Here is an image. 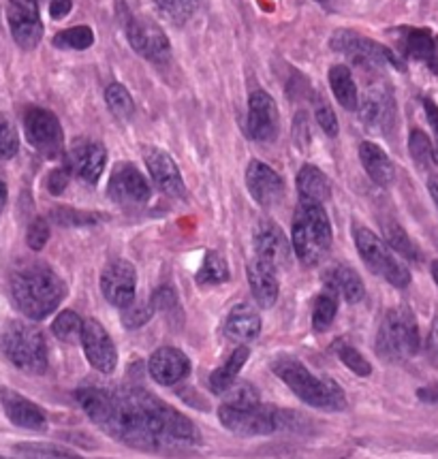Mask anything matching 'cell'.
Returning <instances> with one entry per match:
<instances>
[{
  "label": "cell",
  "mask_w": 438,
  "mask_h": 459,
  "mask_svg": "<svg viewBox=\"0 0 438 459\" xmlns=\"http://www.w3.org/2000/svg\"><path fill=\"white\" fill-rule=\"evenodd\" d=\"M75 397L90 421L131 449L176 455L201 442L188 417L142 387H86Z\"/></svg>",
  "instance_id": "obj_1"
},
{
  "label": "cell",
  "mask_w": 438,
  "mask_h": 459,
  "mask_svg": "<svg viewBox=\"0 0 438 459\" xmlns=\"http://www.w3.org/2000/svg\"><path fill=\"white\" fill-rule=\"evenodd\" d=\"M65 295L63 278L45 263H24L11 273V298L32 321L52 315Z\"/></svg>",
  "instance_id": "obj_2"
},
{
  "label": "cell",
  "mask_w": 438,
  "mask_h": 459,
  "mask_svg": "<svg viewBox=\"0 0 438 459\" xmlns=\"http://www.w3.org/2000/svg\"><path fill=\"white\" fill-rule=\"evenodd\" d=\"M274 374L283 380L293 394L306 402L308 406L319 408V411L338 412L346 408V397L334 380L328 377H317L308 369L304 363L295 357H278L272 363Z\"/></svg>",
  "instance_id": "obj_3"
},
{
  "label": "cell",
  "mask_w": 438,
  "mask_h": 459,
  "mask_svg": "<svg viewBox=\"0 0 438 459\" xmlns=\"http://www.w3.org/2000/svg\"><path fill=\"white\" fill-rule=\"evenodd\" d=\"M218 419L229 432L252 438V436H269L285 429L291 414L276 406L261 404L257 397L241 395L218 408Z\"/></svg>",
  "instance_id": "obj_4"
},
{
  "label": "cell",
  "mask_w": 438,
  "mask_h": 459,
  "mask_svg": "<svg viewBox=\"0 0 438 459\" xmlns=\"http://www.w3.org/2000/svg\"><path fill=\"white\" fill-rule=\"evenodd\" d=\"M291 242H293L297 259L304 265L312 267L323 261L331 248V225L323 205L302 201L293 218Z\"/></svg>",
  "instance_id": "obj_5"
},
{
  "label": "cell",
  "mask_w": 438,
  "mask_h": 459,
  "mask_svg": "<svg viewBox=\"0 0 438 459\" xmlns=\"http://www.w3.org/2000/svg\"><path fill=\"white\" fill-rule=\"evenodd\" d=\"M0 346L15 368L28 374H43L48 369V344L43 333L32 325L13 321L3 332Z\"/></svg>",
  "instance_id": "obj_6"
},
{
  "label": "cell",
  "mask_w": 438,
  "mask_h": 459,
  "mask_svg": "<svg viewBox=\"0 0 438 459\" xmlns=\"http://www.w3.org/2000/svg\"><path fill=\"white\" fill-rule=\"evenodd\" d=\"M376 351L391 361H402L419 351V327L408 307H391L376 335Z\"/></svg>",
  "instance_id": "obj_7"
},
{
  "label": "cell",
  "mask_w": 438,
  "mask_h": 459,
  "mask_svg": "<svg viewBox=\"0 0 438 459\" xmlns=\"http://www.w3.org/2000/svg\"><path fill=\"white\" fill-rule=\"evenodd\" d=\"M353 238H355V246L362 255V259L374 273L385 278L387 282L394 284L398 289H404L411 284V273H408L407 265L396 259L387 242L374 235L366 227H353Z\"/></svg>",
  "instance_id": "obj_8"
},
{
  "label": "cell",
  "mask_w": 438,
  "mask_h": 459,
  "mask_svg": "<svg viewBox=\"0 0 438 459\" xmlns=\"http://www.w3.org/2000/svg\"><path fill=\"white\" fill-rule=\"evenodd\" d=\"M329 43L334 52L349 56L355 65L372 66V69L374 66L394 65L398 69H402V63L396 58V54L390 48L370 41V39L362 35H355L351 30H336Z\"/></svg>",
  "instance_id": "obj_9"
},
{
  "label": "cell",
  "mask_w": 438,
  "mask_h": 459,
  "mask_svg": "<svg viewBox=\"0 0 438 459\" xmlns=\"http://www.w3.org/2000/svg\"><path fill=\"white\" fill-rule=\"evenodd\" d=\"M24 131L26 139L32 148L39 150L48 159H56L63 154L65 148V135L63 126H60L58 117L52 111L32 108L26 111L24 116Z\"/></svg>",
  "instance_id": "obj_10"
},
{
  "label": "cell",
  "mask_w": 438,
  "mask_h": 459,
  "mask_svg": "<svg viewBox=\"0 0 438 459\" xmlns=\"http://www.w3.org/2000/svg\"><path fill=\"white\" fill-rule=\"evenodd\" d=\"M135 289H137V272L128 261L114 259L101 272V290L111 306H131L135 301Z\"/></svg>",
  "instance_id": "obj_11"
},
{
  "label": "cell",
  "mask_w": 438,
  "mask_h": 459,
  "mask_svg": "<svg viewBox=\"0 0 438 459\" xmlns=\"http://www.w3.org/2000/svg\"><path fill=\"white\" fill-rule=\"evenodd\" d=\"M7 20L15 43L24 49H35L43 37L37 0H9Z\"/></svg>",
  "instance_id": "obj_12"
},
{
  "label": "cell",
  "mask_w": 438,
  "mask_h": 459,
  "mask_svg": "<svg viewBox=\"0 0 438 459\" xmlns=\"http://www.w3.org/2000/svg\"><path fill=\"white\" fill-rule=\"evenodd\" d=\"M82 346L86 352L90 366H92L101 374H111L118 366V351L114 346V340L94 318L83 321L82 329Z\"/></svg>",
  "instance_id": "obj_13"
},
{
  "label": "cell",
  "mask_w": 438,
  "mask_h": 459,
  "mask_svg": "<svg viewBox=\"0 0 438 459\" xmlns=\"http://www.w3.org/2000/svg\"><path fill=\"white\" fill-rule=\"evenodd\" d=\"M108 165V152L92 139H75L66 152V169L88 184H97Z\"/></svg>",
  "instance_id": "obj_14"
},
{
  "label": "cell",
  "mask_w": 438,
  "mask_h": 459,
  "mask_svg": "<svg viewBox=\"0 0 438 459\" xmlns=\"http://www.w3.org/2000/svg\"><path fill=\"white\" fill-rule=\"evenodd\" d=\"M110 197L116 201V204L135 207L144 205L145 201L150 199V186L142 176V171L137 167L131 165V162H120L116 165L114 173L110 178Z\"/></svg>",
  "instance_id": "obj_15"
},
{
  "label": "cell",
  "mask_w": 438,
  "mask_h": 459,
  "mask_svg": "<svg viewBox=\"0 0 438 459\" xmlns=\"http://www.w3.org/2000/svg\"><path fill=\"white\" fill-rule=\"evenodd\" d=\"M127 37L131 48L148 60H162L170 54V39L159 24L145 18H128Z\"/></svg>",
  "instance_id": "obj_16"
},
{
  "label": "cell",
  "mask_w": 438,
  "mask_h": 459,
  "mask_svg": "<svg viewBox=\"0 0 438 459\" xmlns=\"http://www.w3.org/2000/svg\"><path fill=\"white\" fill-rule=\"evenodd\" d=\"M255 250L257 259L266 263V265L280 270L289 263V239L283 229L274 221H261L255 229Z\"/></svg>",
  "instance_id": "obj_17"
},
{
  "label": "cell",
  "mask_w": 438,
  "mask_h": 459,
  "mask_svg": "<svg viewBox=\"0 0 438 459\" xmlns=\"http://www.w3.org/2000/svg\"><path fill=\"white\" fill-rule=\"evenodd\" d=\"M278 108L267 92L257 91L249 100V133L257 142H272L278 135Z\"/></svg>",
  "instance_id": "obj_18"
},
{
  "label": "cell",
  "mask_w": 438,
  "mask_h": 459,
  "mask_svg": "<svg viewBox=\"0 0 438 459\" xmlns=\"http://www.w3.org/2000/svg\"><path fill=\"white\" fill-rule=\"evenodd\" d=\"M246 186L252 199L263 207L276 205L285 195L283 178L261 160H252L246 169Z\"/></svg>",
  "instance_id": "obj_19"
},
{
  "label": "cell",
  "mask_w": 438,
  "mask_h": 459,
  "mask_svg": "<svg viewBox=\"0 0 438 459\" xmlns=\"http://www.w3.org/2000/svg\"><path fill=\"white\" fill-rule=\"evenodd\" d=\"M0 404H3V411L9 421L18 425V428L35 429V432L48 428V417H45L43 408L18 394V391L0 387Z\"/></svg>",
  "instance_id": "obj_20"
},
{
  "label": "cell",
  "mask_w": 438,
  "mask_h": 459,
  "mask_svg": "<svg viewBox=\"0 0 438 459\" xmlns=\"http://www.w3.org/2000/svg\"><path fill=\"white\" fill-rule=\"evenodd\" d=\"M144 159L150 176H153L154 184L162 190V193L170 195V197H184V195H187L182 173H180L176 160H173L165 150L150 148Z\"/></svg>",
  "instance_id": "obj_21"
},
{
  "label": "cell",
  "mask_w": 438,
  "mask_h": 459,
  "mask_svg": "<svg viewBox=\"0 0 438 459\" xmlns=\"http://www.w3.org/2000/svg\"><path fill=\"white\" fill-rule=\"evenodd\" d=\"M150 377L162 387L180 383L190 374V361L182 351L173 349V346H161L159 351L153 352L148 361Z\"/></svg>",
  "instance_id": "obj_22"
},
{
  "label": "cell",
  "mask_w": 438,
  "mask_h": 459,
  "mask_svg": "<svg viewBox=\"0 0 438 459\" xmlns=\"http://www.w3.org/2000/svg\"><path fill=\"white\" fill-rule=\"evenodd\" d=\"M359 114L368 126L387 131L396 116L394 94L387 86H370L366 97L359 100Z\"/></svg>",
  "instance_id": "obj_23"
},
{
  "label": "cell",
  "mask_w": 438,
  "mask_h": 459,
  "mask_svg": "<svg viewBox=\"0 0 438 459\" xmlns=\"http://www.w3.org/2000/svg\"><path fill=\"white\" fill-rule=\"evenodd\" d=\"M246 276H249V284L252 295H255L257 304L261 307H272L278 299V278L276 270L274 267L266 265V263L255 259L249 263V270H246Z\"/></svg>",
  "instance_id": "obj_24"
},
{
  "label": "cell",
  "mask_w": 438,
  "mask_h": 459,
  "mask_svg": "<svg viewBox=\"0 0 438 459\" xmlns=\"http://www.w3.org/2000/svg\"><path fill=\"white\" fill-rule=\"evenodd\" d=\"M224 333L233 342H252L261 333V316L249 304L235 306L224 321Z\"/></svg>",
  "instance_id": "obj_25"
},
{
  "label": "cell",
  "mask_w": 438,
  "mask_h": 459,
  "mask_svg": "<svg viewBox=\"0 0 438 459\" xmlns=\"http://www.w3.org/2000/svg\"><path fill=\"white\" fill-rule=\"evenodd\" d=\"M359 159H362L364 169H366L370 180L374 184H379V186H391L394 184V162L385 154L383 148H379L372 142H364L359 145Z\"/></svg>",
  "instance_id": "obj_26"
},
{
  "label": "cell",
  "mask_w": 438,
  "mask_h": 459,
  "mask_svg": "<svg viewBox=\"0 0 438 459\" xmlns=\"http://www.w3.org/2000/svg\"><path fill=\"white\" fill-rule=\"evenodd\" d=\"M325 284H328L329 293L340 295L349 304H357L366 295L364 280L349 265H334L331 270H328V273H325Z\"/></svg>",
  "instance_id": "obj_27"
},
{
  "label": "cell",
  "mask_w": 438,
  "mask_h": 459,
  "mask_svg": "<svg viewBox=\"0 0 438 459\" xmlns=\"http://www.w3.org/2000/svg\"><path fill=\"white\" fill-rule=\"evenodd\" d=\"M297 193L304 204L323 205L331 197V184L321 169L314 165H304L297 173Z\"/></svg>",
  "instance_id": "obj_28"
},
{
  "label": "cell",
  "mask_w": 438,
  "mask_h": 459,
  "mask_svg": "<svg viewBox=\"0 0 438 459\" xmlns=\"http://www.w3.org/2000/svg\"><path fill=\"white\" fill-rule=\"evenodd\" d=\"M249 355L250 351L246 349V346H238V349L229 355V359L212 372L210 389L215 391V394H227V391L235 385V380H238L240 369L244 368L246 361H249Z\"/></svg>",
  "instance_id": "obj_29"
},
{
  "label": "cell",
  "mask_w": 438,
  "mask_h": 459,
  "mask_svg": "<svg viewBox=\"0 0 438 459\" xmlns=\"http://www.w3.org/2000/svg\"><path fill=\"white\" fill-rule=\"evenodd\" d=\"M329 86H331V92H334V97L338 99V103L342 105V108L349 109V111L359 109V100L362 99H359L355 80H353L349 66H345V65L331 66Z\"/></svg>",
  "instance_id": "obj_30"
},
{
  "label": "cell",
  "mask_w": 438,
  "mask_h": 459,
  "mask_svg": "<svg viewBox=\"0 0 438 459\" xmlns=\"http://www.w3.org/2000/svg\"><path fill=\"white\" fill-rule=\"evenodd\" d=\"M400 46L408 58L415 60H436V39L425 28H404Z\"/></svg>",
  "instance_id": "obj_31"
},
{
  "label": "cell",
  "mask_w": 438,
  "mask_h": 459,
  "mask_svg": "<svg viewBox=\"0 0 438 459\" xmlns=\"http://www.w3.org/2000/svg\"><path fill=\"white\" fill-rule=\"evenodd\" d=\"M13 451L20 459H83L77 453L49 442H20Z\"/></svg>",
  "instance_id": "obj_32"
},
{
  "label": "cell",
  "mask_w": 438,
  "mask_h": 459,
  "mask_svg": "<svg viewBox=\"0 0 438 459\" xmlns=\"http://www.w3.org/2000/svg\"><path fill=\"white\" fill-rule=\"evenodd\" d=\"M383 233H385V242L391 250L398 255L407 256L411 261H419V248L413 244V239L408 238L407 231L398 225V222H385L383 225Z\"/></svg>",
  "instance_id": "obj_33"
},
{
  "label": "cell",
  "mask_w": 438,
  "mask_h": 459,
  "mask_svg": "<svg viewBox=\"0 0 438 459\" xmlns=\"http://www.w3.org/2000/svg\"><path fill=\"white\" fill-rule=\"evenodd\" d=\"M94 43V32L90 26H73L60 30L54 37V46L58 49H88Z\"/></svg>",
  "instance_id": "obj_34"
},
{
  "label": "cell",
  "mask_w": 438,
  "mask_h": 459,
  "mask_svg": "<svg viewBox=\"0 0 438 459\" xmlns=\"http://www.w3.org/2000/svg\"><path fill=\"white\" fill-rule=\"evenodd\" d=\"M49 218L60 227H88V225H97V222L103 221V214H97V212H82V210H73V207H58L54 210Z\"/></svg>",
  "instance_id": "obj_35"
},
{
  "label": "cell",
  "mask_w": 438,
  "mask_h": 459,
  "mask_svg": "<svg viewBox=\"0 0 438 459\" xmlns=\"http://www.w3.org/2000/svg\"><path fill=\"white\" fill-rule=\"evenodd\" d=\"M105 100H108V108L111 109V114L120 120H128L135 114V103L131 99V92L127 91L122 83H111L105 91Z\"/></svg>",
  "instance_id": "obj_36"
},
{
  "label": "cell",
  "mask_w": 438,
  "mask_h": 459,
  "mask_svg": "<svg viewBox=\"0 0 438 459\" xmlns=\"http://www.w3.org/2000/svg\"><path fill=\"white\" fill-rule=\"evenodd\" d=\"M334 352L353 374H357V377H370V374H372V366H370V361H366V357H364L357 349H353L349 342H345V340L334 342Z\"/></svg>",
  "instance_id": "obj_37"
},
{
  "label": "cell",
  "mask_w": 438,
  "mask_h": 459,
  "mask_svg": "<svg viewBox=\"0 0 438 459\" xmlns=\"http://www.w3.org/2000/svg\"><path fill=\"white\" fill-rule=\"evenodd\" d=\"M229 280V267L227 261L223 259L218 253H207L204 259V265L197 273V282L199 284H221Z\"/></svg>",
  "instance_id": "obj_38"
},
{
  "label": "cell",
  "mask_w": 438,
  "mask_h": 459,
  "mask_svg": "<svg viewBox=\"0 0 438 459\" xmlns=\"http://www.w3.org/2000/svg\"><path fill=\"white\" fill-rule=\"evenodd\" d=\"M336 312H338V299L334 293H323L314 299L312 307V325L317 332H325L334 323Z\"/></svg>",
  "instance_id": "obj_39"
},
{
  "label": "cell",
  "mask_w": 438,
  "mask_h": 459,
  "mask_svg": "<svg viewBox=\"0 0 438 459\" xmlns=\"http://www.w3.org/2000/svg\"><path fill=\"white\" fill-rule=\"evenodd\" d=\"M82 329H83V321L80 318V315H75L73 310H65L56 316V321L52 323V332L58 340L63 342H71L75 340L77 335L82 338Z\"/></svg>",
  "instance_id": "obj_40"
},
{
  "label": "cell",
  "mask_w": 438,
  "mask_h": 459,
  "mask_svg": "<svg viewBox=\"0 0 438 459\" xmlns=\"http://www.w3.org/2000/svg\"><path fill=\"white\" fill-rule=\"evenodd\" d=\"M20 150V135L18 128L13 126V122L0 111V159L9 160L18 154Z\"/></svg>",
  "instance_id": "obj_41"
},
{
  "label": "cell",
  "mask_w": 438,
  "mask_h": 459,
  "mask_svg": "<svg viewBox=\"0 0 438 459\" xmlns=\"http://www.w3.org/2000/svg\"><path fill=\"white\" fill-rule=\"evenodd\" d=\"M159 9L176 24H184L197 9L199 0H154Z\"/></svg>",
  "instance_id": "obj_42"
},
{
  "label": "cell",
  "mask_w": 438,
  "mask_h": 459,
  "mask_svg": "<svg viewBox=\"0 0 438 459\" xmlns=\"http://www.w3.org/2000/svg\"><path fill=\"white\" fill-rule=\"evenodd\" d=\"M408 150H411V156L415 159V162L421 167H425L432 160V154H434V148H432V142L425 135L424 131L415 128L408 137Z\"/></svg>",
  "instance_id": "obj_43"
},
{
  "label": "cell",
  "mask_w": 438,
  "mask_h": 459,
  "mask_svg": "<svg viewBox=\"0 0 438 459\" xmlns=\"http://www.w3.org/2000/svg\"><path fill=\"white\" fill-rule=\"evenodd\" d=\"M154 310L156 307L153 306V301H150V304H135L133 301V304L125 307V312H122V323H125L128 329L142 327L144 323L150 321Z\"/></svg>",
  "instance_id": "obj_44"
},
{
  "label": "cell",
  "mask_w": 438,
  "mask_h": 459,
  "mask_svg": "<svg viewBox=\"0 0 438 459\" xmlns=\"http://www.w3.org/2000/svg\"><path fill=\"white\" fill-rule=\"evenodd\" d=\"M49 239V225L45 218H35V221L31 222V227H28V233H26V242L31 246L32 250H43L45 244H48Z\"/></svg>",
  "instance_id": "obj_45"
},
{
  "label": "cell",
  "mask_w": 438,
  "mask_h": 459,
  "mask_svg": "<svg viewBox=\"0 0 438 459\" xmlns=\"http://www.w3.org/2000/svg\"><path fill=\"white\" fill-rule=\"evenodd\" d=\"M314 114H317V122L319 126L323 128V133H328L329 137L338 135V117H336L334 109H331L325 100H319L317 111H314Z\"/></svg>",
  "instance_id": "obj_46"
},
{
  "label": "cell",
  "mask_w": 438,
  "mask_h": 459,
  "mask_svg": "<svg viewBox=\"0 0 438 459\" xmlns=\"http://www.w3.org/2000/svg\"><path fill=\"white\" fill-rule=\"evenodd\" d=\"M153 306L156 310H170L171 306H176V293L170 287H161L153 295Z\"/></svg>",
  "instance_id": "obj_47"
},
{
  "label": "cell",
  "mask_w": 438,
  "mask_h": 459,
  "mask_svg": "<svg viewBox=\"0 0 438 459\" xmlns=\"http://www.w3.org/2000/svg\"><path fill=\"white\" fill-rule=\"evenodd\" d=\"M424 108H425V116H428L432 128H434L436 145H434V154H432V160L438 165V105L432 99H424Z\"/></svg>",
  "instance_id": "obj_48"
},
{
  "label": "cell",
  "mask_w": 438,
  "mask_h": 459,
  "mask_svg": "<svg viewBox=\"0 0 438 459\" xmlns=\"http://www.w3.org/2000/svg\"><path fill=\"white\" fill-rule=\"evenodd\" d=\"M66 184H69V176H66L65 169H56V171L49 173L48 188H49V193H52V195L63 193V190L66 188Z\"/></svg>",
  "instance_id": "obj_49"
},
{
  "label": "cell",
  "mask_w": 438,
  "mask_h": 459,
  "mask_svg": "<svg viewBox=\"0 0 438 459\" xmlns=\"http://www.w3.org/2000/svg\"><path fill=\"white\" fill-rule=\"evenodd\" d=\"M293 131H295V142H297V145H300V148H306L308 139H311V126H308V120L304 117V114L297 116Z\"/></svg>",
  "instance_id": "obj_50"
},
{
  "label": "cell",
  "mask_w": 438,
  "mask_h": 459,
  "mask_svg": "<svg viewBox=\"0 0 438 459\" xmlns=\"http://www.w3.org/2000/svg\"><path fill=\"white\" fill-rule=\"evenodd\" d=\"M73 0H49V15L54 20H63L71 13Z\"/></svg>",
  "instance_id": "obj_51"
},
{
  "label": "cell",
  "mask_w": 438,
  "mask_h": 459,
  "mask_svg": "<svg viewBox=\"0 0 438 459\" xmlns=\"http://www.w3.org/2000/svg\"><path fill=\"white\" fill-rule=\"evenodd\" d=\"M430 351L438 357V315L434 316V323H432L430 329Z\"/></svg>",
  "instance_id": "obj_52"
},
{
  "label": "cell",
  "mask_w": 438,
  "mask_h": 459,
  "mask_svg": "<svg viewBox=\"0 0 438 459\" xmlns=\"http://www.w3.org/2000/svg\"><path fill=\"white\" fill-rule=\"evenodd\" d=\"M428 188H430V195L432 199H434V204L438 205V176H432L430 182H428Z\"/></svg>",
  "instance_id": "obj_53"
},
{
  "label": "cell",
  "mask_w": 438,
  "mask_h": 459,
  "mask_svg": "<svg viewBox=\"0 0 438 459\" xmlns=\"http://www.w3.org/2000/svg\"><path fill=\"white\" fill-rule=\"evenodd\" d=\"M4 204H7V182L0 176V210H3Z\"/></svg>",
  "instance_id": "obj_54"
},
{
  "label": "cell",
  "mask_w": 438,
  "mask_h": 459,
  "mask_svg": "<svg viewBox=\"0 0 438 459\" xmlns=\"http://www.w3.org/2000/svg\"><path fill=\"white\" fill-rule=\"evenodd\" d=\"M432 278H434V282L438 284V261L432 263Z\"/></svg>",
  "instance_id": "obj_55"
},
{
  "label": "cell",
  "mask_w": 438,
  "mask_h": 459,
  "mask_svg": "<svg viewBox=\"0 0 438 459\" xmlns=\"http://www.w3.org/2000/svg\"><path fill=\"white\" fill-rule=\"evenodd\" d=\"M430 69H432V73H436V75H438V60H432Z\"/></svg>",
  "instance_id": "obj_56"
},
{
  "label": "cell",
  "mask_w": 438,
  "mask_h": 459,
  "mask_svg": "<svg viewBox=\"0 0 438 459\" xmlns=\"http://www.w3.org/2000/svg\"><path fill=\"white\" fill-rule=\"evenodd\" d=\"M0 459H11V457H4V455H0Z\"/></svg>",
  "instance_id": "obj_57"
},
{
  "label": "cell",
  "mask_w": 438,
  "mask_h": 459,
  "mask_svg": "<svg viewBox=\"0 0 438 459\" xmlns=\"http://www.w3.org/2000/svg\"><path fill=\"white\" fill-rule=\"evenodd\" d=\"M319 3H325V0H319Z\"/></svg>",
  "instance_id": "obj_58"
},
{
  "label": "cell",
  "mask_w": 438,
  "mask_h": 459,
  "mask_svg": "<svg viewBox=\"0 0 438 459\" xmlns=\"http://www.w3.org/2000/svg\"><path fill=\"white\" fill-rule=\"evenodd\" d=\"M37 3H39V0H37Z\"/></svg>",
  "instance_id": "obj_59"
}]
</instances>
